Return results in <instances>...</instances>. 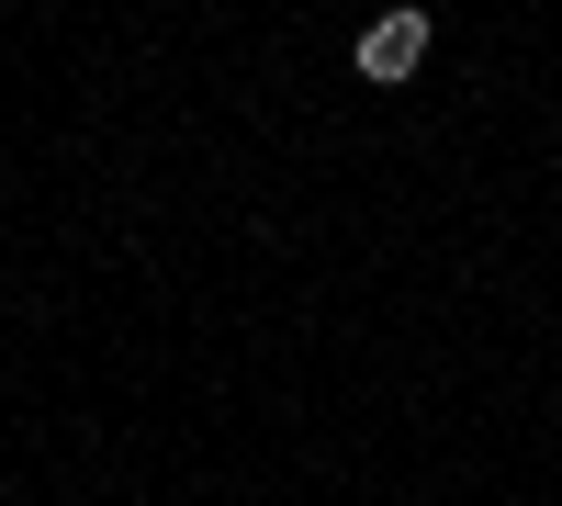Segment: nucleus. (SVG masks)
I'll return each instance as SVG.
<instances>
[{
    "label": "nucleus",
    "mask_w": 562,
    "mask_h": 506,
    "mask_svg": "<svg viewBox=\"0 0 562 506\" xmlns=\"http://www.w3.org/2000/svg\"><path fill=\"white\" fill-rule=\"evenodd\" d=\"M428 68V12H383L360 34V79H416Z\"/></svg>",
    "instance_id": "nucleus-1"
}]
</instances>
